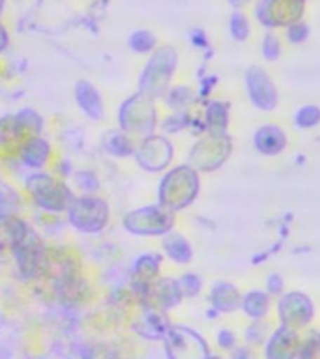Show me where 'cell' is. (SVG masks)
I'll return each instance as SVG.
<instances>
[{
    "label": "cell",
    "instance_id": "1",
    "mask_svg": "<svg viewBox=\"0 0 320 359\" xmlns=\"http://www.w3.org/2000/svg\"><path fill=\"white\" fill-rule=\"evenodd\" d=\"M25 185L34 204L47 213H66L75 201L73 189L64 180L44 170L30 174Z\"/></svg>",
    "mask_w": 320,
    "mask_h": 359
},
{
    "label": "cell",
    "instance_id": "2",
    "mask_svg": "<svg viewBox=\"0 0 320 359\" xmlns=\"http://www.w3.org/2000/svg\"><path fill=\"white\" fill-rule=\"evenodd\" d=\"M118 128L131 139H146L154 135L156 128V109L150 97L135 94L122 101L118 107Z\"/></svg>",
    "mask_w": 320,
    "mask_h": 359
},
{
    "label": "cell",
    "instance_id": "3",
    "mask_svg": "<svg viewBox=\"0 0 320 359\" xmlns=\"http://www.w3.org/2000/svg\"><path fill=\"white\" fill-rule=\"evenodd\" d=\"M67 223L83 234H100L111 219V208L105 198L98 195L75 196L66 212Z\"/></svg>",
    "mask_w": 320,
    "mask_h": 359
},
{
    "label": "cell",
    "instance_id": "4",
    "mask_svg": "<svg viewBox=\"0 0 320 359\" xmlns=\"http://www.w3.org/2000/svg\"><path fill=\"white\" fill-rule=\"evenodd\" d=\"M196 193V176L187 167L173 168L159 184V206L168 212L187 206Z\"/></svg>",
    "mask_w": 320,
    "mask_h": 359
},
{
    "label": "cell",
    "instance_id": "5",
    "mask_svg": "<svg viewBox=\"0 0 320 359\" xmlns=\"http://www.w3.org/2000/svg\"><path fill=\"white\" fill-rule=\"evenodd\" d=\"M168 359H210V348L196 331L184 325H171L163 337Z\"/></svg>",
    "mask_w": 320,
    "mask_h": 359
},
{
    "label": "cell",
    "instance_id": "6",
    "mask_svg": "<svg viewBox=\"0 0 320 359\" xmlns=\"http://www.w3.org/2000/svg\"><path fill=\"white\" fill-rule=\"evenodd\" d=\"M122 223L133 236H163L173 226V215L163 206H142L126 213Z\"/></svg>",
    "mask_w": 320,
    "mask_h": 359
},
{
    "label": "cell",
    "instance_id": "7",
    "mask_svg": "<svg viewBox=\"0 0 320 359\" xmlns=\"http://www.w3.org/2000/svg\"><path fill=\"white\" fill-rule=\"evenodd\" d=\"M174 69V53L171 49H159L156 55L152 56V60L148 62V66L142 72L139 83V94L146 95V97H157L161 95L167 88L168 79Z\"/></svg>",
    "mask_w": 320,
    "mask_h": 359
},
{
    "label": "cell",
    "instance_id": "8",
    "mask_svg": "<svg viewBox=\"0 0 320 359\" xmlns=\"http://www.w3.org/2000/svg\"><path fill=\"white\" fill-rule=\"evenodd\" d=\"M133 157L142 170L159 172L173 159V146L165 137L150 135V137L139 140V144L135 146Z\"/></svg>",
    "mask_w": 320,
    "mask_h": 359
},
{
    "label": "cell",
    "instance_id": "9",
    "mask_svg": "<svg viewBox=\"0 0 320 359\" xmlns=\"http://www.w3.org/2000/svg\"><path fill=\"white\" fill-rule=\"evenodd\" d=\"M45 257H47V249L38 236L34 234V230L28 234L27 240L13 249L17 269L25 279H34L39 273H44Z\"/></svg>",
    "mask_w": 320,
    "mask_h": 359
},
{
    "label": "cell",
    "instance_id": "10",
    "mask_svg": "<svg viewBox=\"0 0 320 359\" xmlns=\"http://www.w3.org/2000/svg\"><path fill=\"white\" fill-rule=\"evenodd\" d=\"M159 262L161 258L157 257L156 252H145L140 255L133 262L131 269V286L137 292V296L142 297L146 290L150 288L157 280V271H159Z\"/></svg>",
    "mask_w": 320,
    "mask_h": 359
},
{
    "label": "cell",
    "instance_id": "11",
    "mask_svg": "<svg viewBox=\"0 0 320 359\" xmlns=\"http://www.w3.org/2000/svg\"><path fill=\"white\" fill-rule=\"evenodd\" d=\"M53 154L49 140L39 137H32V139L25 140L19 148H17V156L19 161L22 163V167L30 168L34 172H39L45 165L49 163V157Z\"/></svg>",
    "mask_w": 320,
    "mask_h": 359
},
{
    "label": "cell",
    "instance_id": "12",
    "mask_svg": "<svg viewBox=\"0 0 320 359\" xmlns=\"http://www.w3.org/2000/svg\"><path fill=\"white\" fill-rule=\"evenodd\" d=\"M180 297H182V292H180L178 283L171 279H159L146 290L140 299L146 303V307L167 311L180 302Z\"/></svg>",
    "mask_w": 320,
    "mask_h": 359
},
{
    "label": "cell",
    "instance_id": "13",
    "mask_svg": "<svg viewBox=\"0 0 320 359\" xmlns=\"http://www.w3.org/2000/svg\"><path fill=\"white\" fill-rule=\"evenodd\" d=\"M75 101H77L79 109L83 111L84 116L90 118V120L101 122L105 116V105H103L100 90L88 81H79L75 84Z\"/></svg>",
    "mask_w": 320,
    "mask_h": 359
},
{
    "label": "cell",
    "instance_id": "14",
    "mask_svg": "<svg viewBox=\"0 0 320 359\" xmlns=\"http://www.w3.org/2000/svg\"><path fill=\"white\" fill-rule=\"evenodd\" d=\"M168 327H171V324H168L165 313L150 307H146L145 313L133 322L135 333H139L142 339H150V341L163 339V337L167 335Z\"/></svg>",
    "mask_w": 320,
    "mask_h": 359
},
{
    "label": "cell",
    "instance_id": "15",
    "mask_svg": "<svg viewBox=\"0 0 320 359\" xmlns=\"http://www.w3.org/2000/svg\"><path fill=\"white\" fill-rule=\"evenodd\" d=\"M30 232L32 229L19 215H0V247H10L13 251Z\"/></svg>",
    "mask_w": 320,
    "mask_h": 359
},
{
    "label": "cell",
    "instance_id": "16",
    "mask_svg": "<svg viewBox=\"0 0 320 359\" xmlns=\"http://www.w3.org/2000/svg\"><path fill=\"white\" fill-rule=\"evenodd\" d=\"M298 350V339L291 330L283 327L277 331L268 348H266V359H294Z\"/></svg>",
    "mask_w": 320,
    "mask_h": 359
},
{
    "label": "cell",
    "instance_id": "17",
    "mask_svg": "<svg viewBox=\"0 0 320 359\" xmlns=\"http://www.w3.org/2000/svg\"><path fill=\"white\" fill-rule=\"evenodd\" d=\"M135 140L126 135L120 129H114V131H109V133L103 137V148H105L107 154H111L114 157H128L135 154Z\"/></svg>",
    "mask_w": 320,
    "mask_h": 359
},
{
    "label": "cell",
    "instance_id": "18",
    "mask_svg": "<svg viewBox=\"0 0 320 359\" xmlns=\"http://www.w3.org/2000/svg\"><path fill=\"white\" fill-rule=\"evenodd\" d=\"M22 208L21 193L0 178V215H19Z\"/></svg>",
    "mask_w": 320,
    "mask_h": 359
},
{
    "label": "cell",
    "instance_id": "19",
    "mask_svg": "<svg viewBox=\"0 0 320 359\" xmlns=\"http://www.w3.org/2000/svg\"><path fill=\"white\" fill-rule=\"evenodd\" d=\"M163 249L167 252L168 258H173L174 262H187L191 258L189 243L178 234H168L163 240Z\"/></svg>",
    "mask_w": 320,
    "mask_h": 359
},
{
    "label": "cell",
    "instance_id": "20",
    "mask_svg": "<svg viewBox=\"0 0 320 359\" xmlns=\"http://www.w3.org/2000/svg\"><path fill=\"white\" fill-rule=\"evenodd\" d=\"M73 184L83 195H95L100 191V180L90 170H77L73 174Z\"/></svg>",
    "mask_w": 320,
    "mask_h": 359
},
{
    "label": "cell",
    "instance_id": "21",
    "mask_svg": "<svg viewBox=\"0 0 320 359\" xmlns=\"http://www.w3.org/2000/svg\"><path fill=\"white\" fill-rule=\"evenodd\" d=\"M129 45H131V49L137 50V53H148L150 49H154L156 38H154L148 30H137L135 34H131Z\"/></svg>",
    "mask_w": 320,
    "mask_h": 359
},
{
    "label": "cell",
    "instance_id": "22",
    "mask_svg": "<svg viewBox=\"0 0 320 359\" xmlns=\"http://www.w3.org/2000/svg\"><path fill=\"white\" fill-rule=\"evenodd\" d=\"M218 342H219V346L225 348V350H232V348H234L236 339L229 330H223V331H219Z\"/></svg>",
    "mask_w": 320,
    "mask_h": 359
},
{
    "label": "cell",
    "instance_id": "23",
    "mask_svg": "<svg viewBox=\"0 0 320 359\" xmlns=\"http://www.w3.org/2000/svg\"><path fill=\"white\" fill-rule=\"evenodd\" d=\"M232 359H253V353L247 348H236Z\"/></svg>",
    "mask_w": 320,
    "mask_h": 359
},
{
    "label": "cell",
    "instance_id": "24",
    "mask_svg": "<svg viewBox=\"0 0 320 359\" xmlns=\"http://www.w3.org/2000/svg\"><path fill=\"white\" fill-rule=\"evenodd\" d=\"M8 41H10L8 32H6V28L0 25V50H4L6 47H8Z\"/></svg>",
    "mask_w": 320,
    "mask_h": 359
},
{
    "label": "cell",
    "instance_id": "25",
    "mask_svg": "<svg viewBox=\"0 0 320 359\" xmlns=\"http://www.w3.org/2000/svg\"><path fill=\"white\" fill-rule=\"evenodd\" d=\"M2 6H4V0H0V11H2Z\"/></svg>",
    "mask_w": 320,
    "mask_h": 359
},
{
    "label": "cell",
    "instance_id": "26",
    "mask_svg": "<svg viewBox=\"0 0 320 359\" xmlns=\"http://www.w3.org/2000/svg\"><path fill=\"white\" fill-rule=\"evenodd\" d=\"M210 359H221V358H210Z\"/></svg>",
    "mask_w": 320,
    "mask_h": 359
}]
</instances>
